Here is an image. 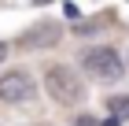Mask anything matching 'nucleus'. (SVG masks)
<instances>
[{"instance_id": "1", "label": "nucleus", "mask_w": 129, "mask_h": 126, "mask_svg": "<svg viewBox=\"0 0 129 126\" xmlns=\"http://www.w3.org/2000/svg\"><path fill=\"white\" fill-rule=\"evenodd\" d=\"M44 93H48L55 104H63V107H78L81 100H85V85H81L78 70L63 67V63H55V67L44 70Z\"/></svg>"}, {"instance_id": "2", "label": "nucleus", "mask_w": 129, "mask_h": 126, "mask_svg": "<svg viewBox=\"0 0 129 126\" xmlns=\"http://www.w3.org/2000/svg\"><path fill=\"white\" fill-rule=\"evenodd\" d=\"M81 67H85V74H89V78H96V82H118V78L125 74L122 56H118L114 48H107V45L89 48L85 56H81Z\"/></svg>"}, {"instance_id": "3", "label": "nucleus", "mask_w": 129, "mask_h": 126, "mask_svg": "<svg viewBox=\"0 0 129 126\" xmlns=\"http://www.w3.org/2000/svg\"><path fill=\"white\" fill-rule=\"evenodd\" d=\"M30 97H33V78L26 70L0 74V100L4 104H19V100H30Z\"/></svg>"}, {"instance_id": "4", "label": "nucleus", "mask_w": 129, "mask_h": 126, "mask_svg": "<svg viewBox=\"0 0 129 126\" xmlns=\"http://www.w3.org/2000/svg\"><path fill=\"white\" fill-rule=\"evenodd\" d=\"M129 122V97H111L107 100V122L103 126H122Z\"/></svg>"}, {"instance_id": "5", "label": "nucleus", "mask_w": 129, "mask_h": 126, "mask_svg": "<svg viewBox=\"0 0 129 126\" xmlns=\"http://www.w3.org/2000/svg\"><path fill=\"white\" fill-rule=\"evenodd\" d=\"M33 33L37 37H26L22 45H52V41H59V26H37Z\"/></svg>"}, {"instance_id": "6", "label": "nucleus", "mask_w": 129, "mask_h": 126, "mask_svg": "<svg viewBox=\"0 0 129 126\" xmlns=\"http://www.w3.org/2000/svg\"><path fill=\"white\" fill-rule=\"evenodd\" d=\"M74 126H100L92 115H81V119H74Z\"/></svg>"}, {"instance_id": "7", "label": "nucleus", "mask_w": 129, "mask_h": 126, "mask_svg": "<svg viewBox=\"0 0 129 126\" xmlns=\"http://www.w3.org/2000/svg\"><path fill=\"white\" fill-rule=\"evenodd\" d=\"M4 56H8V45H4V41H0V63H4Z\"/></svg>"}]
</instances>
